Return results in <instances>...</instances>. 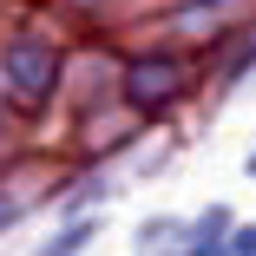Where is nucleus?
I'll return each mask as SVG.
<instances>
[{"mask_svg": "<svg viewBox=\"0 0 256 256\" xmlns=\"http://www.w3.org/2000/svg\"><path fill=\"white\" fill-rule=\"evenodd\" d=\"M132 98L138 106H158V98H171V86H178V66L171 60H144V66H132Z\"/></svg>", "mask_w": 256, "mask_h": 256, "instance_id": "f257e3e1", "label": "nucleus"}, {"mask_svg": "<svg viewBox=\"0 0 256 256\" xmlns=\"http://www.w3.org/2000/svg\"><path fill=\"white\" fill-rule=\"evenodd\" d=\"M7 66H14V79H20V86H26V79H33V86H46V72H53V60H46L40 46H20Z\"/></svg>", "mask_w": 256, "mask_h": 256, "instance_id": "f03ea898", "label": "nucleus"}, {"mask_svg": "<svg viewBox=\"0 0 256 256\" xmlns=\"http://www.w3.org/2000/svg\"><path fill=\"white\" fill-rule=\"evenodd\" d=\"M92 236H98V224H66V230H60L53 243H46L40 256H79V250H86Z\"/></svg>", "mask_w": 256, "mask_h": 256, "instance_id": "7ed1b4c3", "label": "nucleus"}, {"mask_svg": "<svg viewBox=\"0 0 256 256\" xmlns=\"http://www.w3.org/2000/svg\"><path fill=\"white\" fill-rule=\"evenodd\" d=\"M224 230H230V210H224V204L197 217V243H224Z\"/></svg>", "mask_w": 256, "mask_h": 256, "instance_id": "20e7f679", "label": "nucleus"}, {"mask_svg": "<svg viewBox=\"0 0 256 256\" xmlns=\"http://www.w3.org/2000/svg\"><path fill=\"white\" fill-rule=\"evenodd\" d=\"M224 256H256V224H236L224 236Z\"/></svg>", "mask_w": 256, "mask_h": 256, "instance_id": "39448f33", "label": "nucleus"}, {"mask_svg": "<svg viewBox=\"0 0 256 256\" xmlns=\"http://www.w3.org/2000/svg\"><path fill=\"white\" fill-rule=\"evenodd\" d=\"M171 230H178V224H171V217H151V224H144V230H138V243H158V236H171Z\"/></svg>", "mask_w": 256, "mask_h": 256, "instance_id": "423d86ee", "label": "nucleus"}, {"mask_svg": "<svg viewBox=\"0 0 256 256\" xmlns=\"http://www.w3.org/2000/svg\"><path fill=\"white\" fill-rule=\"evenodd\" d=\"M243 171H250V178H256V151H250V164H243Z\"/></svg>", "mask_w": 256, "mask_h": 256, "instance_id": "0eeeda50", "label": "nucleus"}]
</instances>
